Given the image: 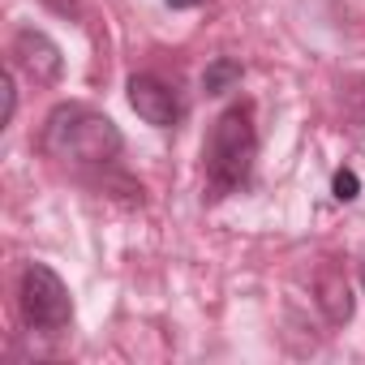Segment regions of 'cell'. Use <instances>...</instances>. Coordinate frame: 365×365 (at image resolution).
Masks as SVG:
<instances>
[{
  "instance_id": "obj_1",
  "label": "cell",
  "mask_w": 365,
  "mask_h": 365,
  "mask_svg": "<svg viewBox=\"0 0 365 365\" xmlns=\"http://www.w3.org/2000/svg\"><path fill=\"white\" fill-rule=\"evenodd\" d=\"M39 150L65 168L99 172L112 168L125 150V138L112 116H103L91 103H56L39 129Z\"/></svg>"
},
{
  "instance_id": "obj_2",
  "label": "cell",
  "mask_w": 365,
  "mask_h": 365,
  "mask_svg": "<svg viewBox=\"0 0 365 365\" xmlns=\"http://www.w3.org/2000/svg\"><path fill=\"white\" fill-rule=\"evenodd\" d=\"M258 159V129H254V103H232L220 112V120L207 133L202 146V172H207V198L220 202L250 185Z\"/></svg>"
},
{
  "instance_id": "obj_3",
  "label": "cell",
  "mask_w": 365,
  "mask_h": 365,
  "mask_svg": "<svg viewBox=\"0 0 365 365\" xmlns=\"http://www.w3.org/2000/svg\"><path fill=\"white\" fill-rule=\"evenodd\" d=\"M18 314L26 331L39 335H61L73 322V301L65 279L48 267V262H26L18 275Z\"/></svg>"
},
{
  "instance_id": "obj_4",
  "label": "cell",
  "mask_w": 365,
  "mask_h": 365,
  "mask_svg": "<svg viewBox=\"0 0 365 365\" xmlns=\"http://www.w3.org/2000/svg\"><path fill=\"white\" fill-rule=\"evenodd\" d=\"M129 103L155 129H176L190 112V103L176 91V82H163L159 73H133L129 78Z\"/></svg>"
},
{
  "instance_id": "obj_5",
  "label": "cell",
  "mask_w": 365,
  "mask_h": 365,
  "mask_svg": "<svg viewBox=\"0 0 365 365\" xmlns=\"http://www.w3.org/2000/svg\"><path fill=\"white\" fill-rule=\"evenodd\" d=\"M9 56H14V65H18L35 86H56L61 73H65L61 48L52 43V35H43V31H35V26H22V31L14 35Z\"/></svg>"
},
{
  "instance_id": "obj_6",
  "label": "cell",
  "mask_w": 365,
  "mask_h": 365,
  "mask_svg": "<svg viewBox=\"0 0 365 365\" xmlns=\"http://www.w3.org/2000/svg\"><path fill=\"white\" fill-rule=\"evenodd\" d=\"M318 305H322L327 322H335V327L352 318V292H348V279H344L335 267H327V271L318 275Z\"/></svg>"
},
{
  "instance_id": "obj_7",
  "label": "cell",
  "mask_w": 365,
  "mask_h": 365,
  "mask_svg": "<svg viewBox=\"0 0 365 365\" xmlns=\"http://www.w3.org/2000/svg\"><path fill=\"white\" fill-rule=\"evenodd\" d=\"M237 82H241V61H232V56L211 61L207 73H202V91H207V95H224V91H232Z\"/></svg>"
},
{
  "instance_id": "obj_8",
  "label": "cell",
  "mask_w": 365,
  "mask_h": 365,
  "mask_svg": "<svg viewBox=\"0 0 365 365\" xmlns=\"http://www.w3.org/2000/svg\"><path fill=\"white\" fill-rule=\"evenodd\" d=\"M331 194L339 198V202H352L356 194H361V180H356V172H335V180H331Z\"/></svg>"
},
{
  "instance_id": "obj_9",
  "label": "cell",
  "mask_w": 365,
  "mask_h": 365,
  "mask_svg": "<svg viewBox=\"0 0 365 365\" xmlns=\"http://www.w3.org/2000/svg\"><path fill=\"white\" fill-rule=\"evenodd\" d=\"M14 112H18V86H14V78H5V125L14 120Z\"/></svg>"
},
{
  "instance_id": "obj_10",
  "label": "cell",
  "mask_w": 365,
  "mask_h": 365,
  "mask_svg": "<svg viewBox=\"0 0 365 365\" xmlns=\"http://www.w3.org/2000/svg\"><path fill=\"white\" fill-rule=\"evenodd\" d=\"M168 5H172V9H198L202 0H168Z\"/></svg>"
},
{
  "instance_id": "obj_11",
  "label": "cell",
  "mask_w": 365,
  "mask_h": 365,
  "mask_svg": "<svg viewBox=\"0 0 365 365\" xmlns=\"http://www.w3.org/2000/svg\"><path fill=\"white\" fill-rule=\"evenodd\" d=\"M361 284H365V262H361Z\"/></svg>"
}]
</instances>
